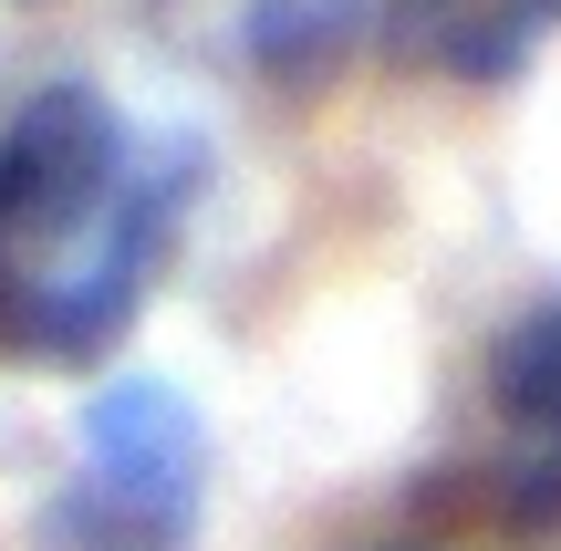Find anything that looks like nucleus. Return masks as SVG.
Instances as JSON below:
<instances>
[{
  "mask_svg": "<svg viewBox=\"0 0 561 551\" xmlns=\"http://www.w3.org/2000/svg\"><path fill=\"white\" fill-rule=\"evenodd\" d=\"M178 157L136 136L94 83H42L0 115V354L94 365L136 323L178 229Z\"/></svg>",
  "mask_w": 561,
  "mask_h": 551,
  "instance_id": "nucleus-1",
  "label": "nucleus"
},
{
  "mask_svg": "<svg viewBox=\"0 0 561 551\" xmlns=\"http://www.w3.org/2000/svg\"><path fill=\"white\" fill-rule=\"evenodd\" d=\"M208 520V427L178 386L125 375L83 406L53 490V551H187Z\"/></svg>",
  "mask_w": 561,
  "mask_h": 551,
  "instance_id": "nucleus-2",
  "label": "nucleus"
},
{
  "mask_svg": "<svg viewBox=\"0 0 561 551\" xmlns=\"http://www.w3.org/2000/svg\"><path fill=\"white\" fill-rule=\"evenodd\" d=\"M479 510L520 541H561V302L500 323L479 375Z\"/></svg>",
  "mask_w": 561,
  "mask_h": 551,
  "instance_id": "nucleus-3",
  "label": "nucleus"
},
{
  "mask_svg": "<svg viewBox=\"0 0 561 551\" xmlns=\"http://www.w3.org/2000/svg\"><path fill=\"white\" fill-rule=\"evenodd\" d=\"M561 42V0H396V62L447 83H510Z\"/></svg>",
  "mask_w": 561,
  "mask_h": 551,
  "instance_id": "nucleus-4",
  "label": "nucleus"
}]
</instances>
